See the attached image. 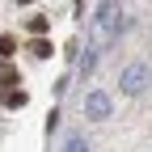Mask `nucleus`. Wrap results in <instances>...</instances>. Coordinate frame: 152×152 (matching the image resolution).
<instances>
[{
  "mask_svg": "<svg viewBox=\"0 0 152 152\" xmlns=\"http://www.w3.org/2000/svg\"><path fill=\"white\" fill-rule=\"evenodd\" d=\"M13 51H17V42L4 34V38H0V59H13Z\"/></svg>",
  "mask_w": 152,
  "mask_h": 152,
  "instance_id": "nucleus-5",
  "label": "nucleus"
},
{
  "mask_svg": "<svg viewBox=\"0 0 152 152\" xmlns=\"http://www.w3.org/2000/svg\"><path fill=\"white\" fill-rule=\"evenodd\" d=\"M144 89H148V68H144V64H131V68L123 72V93L135 97V93H144Z\"/></svg>",
  "mask_w": 152,
  "mask_h": 152,
  "instance_id": "nucleus-2",
  "label": "nucleus"
},
{
  "mask_svg": "<svg viewBox=\"0 0 152 152\" xmlns=\"http://www.w3.org/2000/svg\"><path fill=\"white\" fill-rule=\"evenodd\" d=\"M85 114L89 118H110V97L106 93H89L85 97Z\"/></svg>",
  "mask_w": 152,
  "mask_h": 152,
  "instance_id": "nucleus-3",
  "label": "nucleus"
},
{
  "mask_svg": "<svg viewBox=\"0 0 152 152\" xmlns=\"http://www.w3.org/2000/svg\"><path fill=\"white\" fill-rule=\"evenodd\" d=\"M17 80H13V76H4V89H0V102H4V106H26V93L21 89H13Z\"/></svg>",
  "mask_w": 152,
  "mask_h": 152,
  "instance_id": "nucleus-4",
  "label": "nucleus"
},
{
  "mask_svg": "<svg viewBox=\"0 0 152 152\" xmlns=\"http://www.w3.org/2000/svg\"><path fill=\"white\" fill-rule=\"evenodd\" d=\"M114 26H118V17H114V0H102L97 17H93V51H102L114 42Z\"/></svg>",
  "mask_w": 152,
  "mask_h": 152,
  "instance_id": "nucleus-1",
  "label": "nucleus"
},
{
  "mask_svg": "<svg viewBox=\"0 0 152 152\" xmlns=\"http://www.w3.org/2000/svg\"><path fill=\"white\" fill-rule=\"evenodd\" d=\"M64 152H89V144H85V140H80V135H72V140H68V148H64Z\"/></svg>",
  "mask_w": 152,
  "mask_h": 152,
  "instance_id": "nucleus-6",
  "label": "nucleus"
}]
</instances>
